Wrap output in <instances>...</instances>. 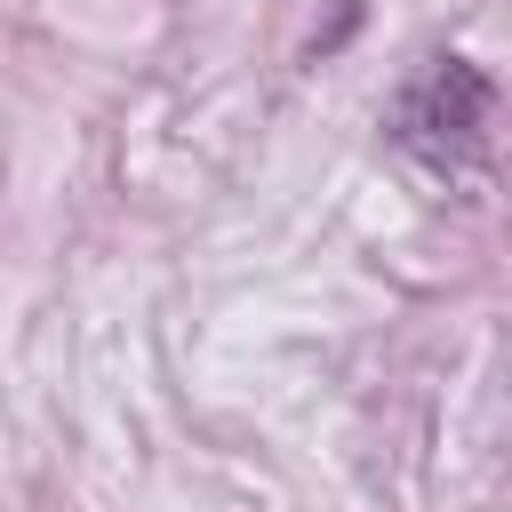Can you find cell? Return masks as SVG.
I'll return each mask as SVG.
<instances>
[{"label": "cell", "mask_w": 512, "mask_h": 512, "mask_svg": "<svg viewBox=\"0 0 512 512\" xmlns=\"http://www.w3.org/2000/svg\"><path fill=\"white\" fill-rule=\"evenodd\" d=\"M488 120H496V88L464 64V56H432L384 112L392 144L408 160H424L432 176H456L488 152Z\"/></svg>", "instance_id": "cell-1"}]
</instances>
